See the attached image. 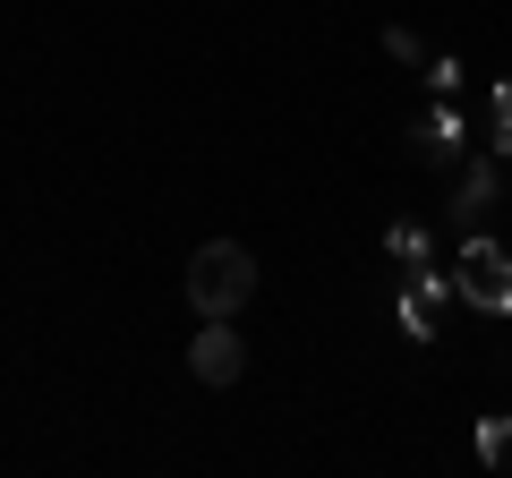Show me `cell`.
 Wrapping results in <instances>:
<instances>
[{"instance_id":"6da1fadb","label":"cell","mask_w":512,"mask_h":478,"mask_svg":"<svg viewBox=\"0 0 512 478\" xmlns=\"http://www.w3.org/2000/svg\"><path fill=\"white\" fill-rule=\"evenodd\" d=\"M188 299H197V316H239L256 299V257L239 239H205L188 257Z\"/></svg>"},{"instance_id":"7a4b0ae2","label":"cell","mask_w":512,"mask_h":478,"mask_svg":"<svg viewBox=\"0 0 512 478\" xmlns=\"http://www.w3.org/2000/svg\"><path fill=\"white\" fill-rule=\"evenodd\" d=\"M461 299H470V308H487V316H512V257L504 248H495V239H478L470 231V248H461Z\"/></svg>"},{"instance_id":"3957f363","label":"cell","mask_w":512,"mask_h":478,"mask_svg":"<svg viewBox=\"0 0 512 478\" xmlns=\"http://www.w3.org/2000/svg\"><path fill=\"white\" fill-rule=\"evenodd\" d=\"M453 291H461V282H444L436 257L402 265V325L419 333V342H436V333H444V299H453Z\"/></svg>"},{"instance_id":"277c9868","label":"cell","mask_w":512,"mask_h":478,"mask_svg":"<svg viewBox=\"0 0 512 478\" xmlns=\"http://www.w3.org/2000/svg\"><path fill=\"white\" fill-rule=\"evenodd\" d=\"M188 368H197V385H239V368H248V342L231 333V316H205V333L188 342Z\"/></svg>"},{"instance_id":"5b68a950","label":"cell","mask_w":512,"mask_h":478,"mask_svg":"<svg viewBox=\"0 0 512 478\" xmlns=\"http://www.w3.org/2000/svg\"><path fill=\"white\" fill-rule=\"evenodd\" d=\"M410 154L419 163H453L461 154V111H427L419 129H410Z\"/></svg>"},{"instance_id":"8992f818","label":"cell","mask_w":512,"mask_h":478,"mask_svg":"<svg viewBox=\"0 0 512 478\" xmlns=\"http://www.w3.org/2000/svg\"><path fill=\"white\" fill-rule=\"evenodd\" d=\"M487 205H495V163H470V171H461V188H453V222H470V231H478Z\"/></svg>"},{"instance_id":"52a82bcc","label":"cell","mask_w":512,"mask_h":478,"mask_svg":"<svg viewBox=\"0 0 512 478\" xmlns=\"http://www.w3.org/2000/svg\"><path fill=\"white\" fill-rule=\"evenodd\" d=\"M478 461H487V470H512V410L478 419Z\"/></svg>"},{"instance_id":"ba28073f","label":"cell","mask_w":512,"mask_h":478,"mask_svg":"<svg viewBox=\"0 0 512 478\" xmlns=\"http://www.w3.org/2000/svg\"><path fill=\"white\" fill-rule=\"evenodd\" d=\"M384 52L402 60V69H419V60H427V43H419V35H410V26H384Z\"/></svg>"},{"instance_id":"9c48e42d","label":"cell","mask_w":512,"mask_h":478,"mask_svg":"<svg viewBox=\"0 0 512 478\" xmlns=\"http://www.w3.org/2000/svg\"><path fill=\"white\" fill-rule=\"evenodd\" d=\"M427 257V231L419 222H393V265H419Z\"/></svg>"},{"instance_id":"30bf717a","label":"cell","mask_w":512,"mask_h":478,"mask_svg":"<svg viewBox=\"0 0 512 478\" xmlns=\"http://www.w3.org/2000/svg\"><path fill=\"white\" fill-rule=\"evenodd\" d=\"M495 154H512V77L495 86Z\"/></svg>"}]
</instances>
